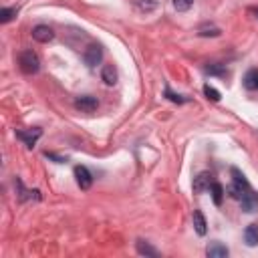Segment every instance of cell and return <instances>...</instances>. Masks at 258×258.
I'll return each mask as SVG.
<instances>
[{"instance_id":"cell-15","label":"cell","mask_w":258,"mask_h":258,"mask_svg":"<svg viewBox=\"0 0 258 258\" xmlns=\"http://www.w3.org/2000/svg\"><path fill=\"white\" fill-rule=\"evenodd\" d=\"M210 192H212V200H214V204H216V206H222V200H224V186L218 184V182H212Z\"/></svg>"},{"instance_id":"cell-12","label":"cell","mask_w":258,"mask_h":258,"mask_svg":"<svg viewBox=\"0 0 258 258\" xmlns=\"http://www.w3.org/2000/svg\"><path fill=\"white\" fill-rule=\"evenodd\" d=\"M101 79L105 81V85H109V87L117 83V71H115L113 64H105L103 71H101Z\"/></svg>"},{"instance_id":"cell-11","label":"cell","mask_w":258,"mask_h":258,"mask_svg":"<svg viewBox=\"0 0 258 258\" xmlns=\"http://www.w3.org/2000/svg\"><path fill=\"white\" fill-rule=\"evenodd\" d=\"M206 254H208L210 258H226V256H228V248H226L222 242H212V244H208Z\"/></svg>"},{"instance_id":"cell-21","label":"cell","mask_w":258,"mask_h":258,"mask_svg":"<svg viewBox=\"0 0 258 258\" xmlns=\"http://www.w3.org/2000/svg\"><path fill=\"white\" fill-rule=\"evenodd\" d=\"M192 4H194V0H174V6H176V10H180V12H186Z\"/></svg>"},{"instance_id":"cell-5","label":"cell","mask_w":258,"mask_h":258,"mask_svg":"<svg viewBox=\"0 0 258 258\" xmlns=\"http://www.w3.org/2000/svg\"><path fill=\"white\" fill-rule=\"evenodd\" d=\"M97 99L95 97H91V95H83V97H77L75 99V107L79 111H83V113H93L95 109H97Z\"/></svg>"},{"instance_id":"cell-19","label":"cell","mask_w":258,"mask_h":258,"mask_svg":"<svg viewBox=\"0 0 258 258\" xmlns=\"http://www.w3.org/2000/svg\"><path fill=\"white\" fill-rule=\"evenodd\" d=\"M16 12H18V8H2V10H0V23H2V25L10 23V20L16 16Z\"/></svg>"},{"instance_id":"cell-6","label":"cell","mask_w":258,"mask_h":258,"mask_svg":"<svg viewBox=\"0 0 258 258\" xmlns=\"http://www.w3.org/2000/svg\"><path fill=\"white\" fill-rule=\"evenodd\" d=\"M40 135H42V131H40L38 127H32V129H20V131H16V137H18L20 141H25L29 147H32Z\"/></svg>"},{"instance_id":"cell-20","label":"cell","mask_w":258,"mask_h":258,"mask_svg":"<svg viewBox=\"0 0 258 258\" xmlns=\"http://www.w3.org/2000/svg\"><path fill=\"white\" fill-rule=\"evenodd\" d=\"M204 95L210 99V101H214V103H218L220 101V91L218 89H214V87H210V85H206V87H204Z\"/></svg>"},{"instance_id":"cell-8","label":"cell","mask_w":258,"mask_h":258,"mask_svg":"<svg viewBox=\"0 0 258 258\" xmlns=\"http://www.w3.org/2000/svg\"><path fill=\"white\" fill-rule=\"evenodd\" d=\"M240 206H242L244 212H256L258 210V194L252 188L244 194V198L240 200Z\"/></svg>"},{"instance_id":"cell-24","label":"cell","mask_w":258,"mask_h":258,"mask_svg":"<svg viewBox=\"0 0 258 258\" xmlns=\"http://www.w3.org/2000/svg\"><path fill=\"white\" fill-rule=\"evenodd\" d=\"M250 12H252V14H256V18H258V8H256V6H254V8H250Z\"/></svg>"},{"instance_id":"cell-22","label":"cell","mask_w":258,"mask_h":258,"mask_svg":"<svg viewBox=\"0 0 258 258\" xmlns=\"http://www.w3.org/2000/svg\"><path fill=\"white\" fill-rule=\"evenodd\" d=\"M165 97H167L169 101H174V103H186V99H184L182 95H176V93H171L169 89H165Z\"/></svg>"},{"instance_id":"cell-4","label":"cell","mask_w":258,"mask_h":258,"mask_svg":"<svg viewBox=\"0 0 258 258\" xmlns=\"http://www.w3.org/2000/svg\"><path fill=\"white\" fill-rule=\"evenodd\" d=\"M75 178H77V184H79L81 190H89L93 186V176H91V171L85 165H77L75 167Z\"/></svg>"},{"instance_id":"cell-2","label":"cell","mask_w":258,"mask_h":258,"mask_svg":"<svg viewBox=\"0 0 258 258\" xmlns=\"http://www.w3.org/2000/svg\"><path fill=\"white\" fill-rule=\"evenodd\" d=\"M18 64H20V69H23V73H27V75H34L40 69V61H38V57L32 51H23V53H20L18 55Z\"/></svg>"},{"instance_id":"cell-18","label":"cell","mask_w":258,"mask_h":258,"mask_svg":"<svg viewBox=\"0 0 258 258\" xmlns=\"http://www.w3.org/2000/svg\"><path fill=\"white\" fill-rule=\"evenodd\" d=\"M208 75H214V77H226V69L222 67L220 63H212V64H208V67L204 69Z\"/></svg>"},{"instance_id":"cell-16","label":"cell","mask_w":258,"mask_h":258,"mask_svg":"<svg viewBox=\"0 0 258 258\" xmlns=\"http://www.w3.org/2000/svg\"><path fill=\"white\" fill-rule=\"evenodd\" d=\"M244 87L246 89H258V69H250L244 77Z\"/></svg>"},{"instance_id":"cell-14","label":"cell","mask_w":258,"mask_h":258,"mask_svg":"<svg viewBox=\"0 0 258 258\" xmlns=\"http://www.w3.org/2000/svg\"><path fill=\"white\" fill-rule=\"evenodd\" d=\"M135 248H137V252L141 254V256H160V252L152 246V244H149V242H145V240H137L135 242Z\"/></svg>"},{"instance_id":"cell-17","label":"cell","mask_w":258,"mask_h":258,"mask_svg":"<svg viewBox=\"0 0 258 258\" xmlns=\"http://www.w3.org/2000/svg\"><path fill=\"white\" fill-rule=\"evenodd\" d=\"M16 188H18V198L23 200V202H25V200H29V198H36V200L40 198L36 190H32V192L25 190V188H23V182H20V180H16Z\"/></svg>"},{"instance_id":"cell-7","label":"cell","mask_w":258,"mask_h":258,"mask_svg":"<svg viewBox=\"0 0 258 258\" xmlns=\"http://www.w3.org/2000/svg\"><path fill=\"white\" fill-rule=\"evenodd\" d=\"M212 174H208V171H202V174H198V178H194V194H202L206 190H210L212 186Z\"/></svg>"},{"instance_id":"cell-3","label":"cell","mask_w":258,"mask_h":258,"mask_svg":"<svg viewBox=\"0 0 258 258\" xmlns=\"http://www.w3.org/2000/svg\"><path fill=\"white\" fill-rule=\"evenodd\" d=\"M83 59H85V63H87V67L93 69V67H97V64L101 63V59H103V49L99 45H91V47H87V51H85Z\"/></svg>"},{"instance_id":"cell-13","label":"cell","mask_w":258,"mask_h":258,"mask_svg":"<svg viewBox=\"0 0 258 258\" xmlns=\"http://www.w3.org/2000/svg\"><path fill=\"white\" fill-rule=\"evenodd\" d=\"M244 242L248 246H258V224H250L244 230Z\"/></svg>"},{"instance_id":"cell-1","label":"cell","mask_w":258,"mask_h":258,"mask_svg":"<svg viewBox=\"0 0 258 258\" xmlns=\"http://www.w3.org/2000/svg\"><path fill=\"white\" fill-rule=\"evenodd\" d=\"M230 174H232V184L228 186V194H230L234 200L240 202V200L244 198V194L250 190V184H248V180L244 178V174H242L238 167H232Z\"/></svg>"},{"instance_id":"cell-9","label":"cell","mask_w":258,"mask_h":258,"mask_svg":"<svg viewBox=\"0 0 258 258\" xmlns=\"http://www.w3.org/2000/svg\"><path fill=\"white\" fill-rule=\"evenodd\" d=\"M53 36H55V32L47 25H38V27L32 29V38L36 42H49V40H53Z\"/></svg>"},{"instance_id":"cell-10","label":"cell","mask_w":258,"mask_h":258,"mask_svg":"<svg viewBox=\"0 0 258 258\" xmlns=\"http://www.w3.org/2000/svg\"><path fill=\"white\" fill-rule=\"evenodd\" d=\"M192 222H194V230H196L200 236H206V232H208V224H206V218H204L202 210H194V214H192Z\"/></svg>"},{"instance_id":"cell-23","label":"cell","mask_w":258,"mask_h":258,"mask_svg":"<svg viewBox=\"0 0 258 258\" xmlns=\"http://www.w3.org/2000/svg\"><path fill=\"white\" fill-rule=\"evenodd\" d=\"M45 158L55 160L57 163H64V161H67V158H61V156H55V154H49V152H45Z\"/></svg>"}]
</instances>
